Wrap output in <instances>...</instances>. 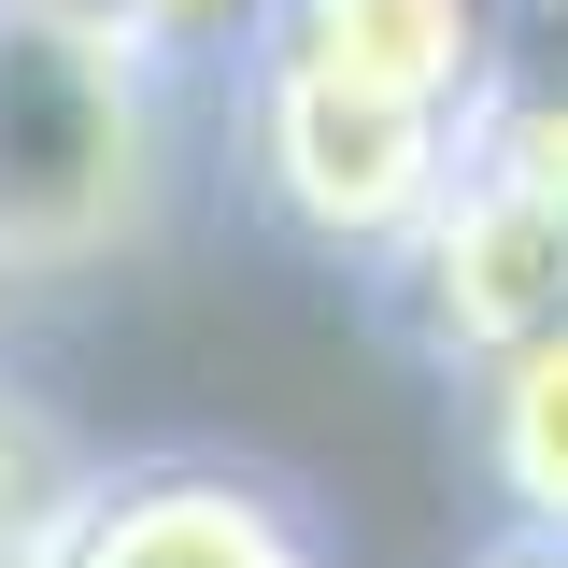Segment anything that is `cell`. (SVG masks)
<instances>
[{"mask_svg":"<svg viewBox=\"0 0 568 568\" xmlns=\"http://www.w3.org/2000/svg\"><path fill=\"white\" fill-rule=\"evenodd\" d=\"M455 200L568 242V0H511V58L455 142Z\"/></svg>","mask_w":568,"mask_h":568,"instance_id":"8992f818","label":"cell"},{"mask_svg":"<svg viewBox=\"0 0 568 568\" xmlns=\"http://www.w3.org/2000/svg\"><path fill=\"white\" fill-rule=\"evenodd\" d=\"M85 440L58 426V398L0 355V568H43V540H58V511L85 497Z\"/></svg>","mask_w":568,"mask_h":568,"instance_id":"52a82bcc","label":"cell"},{"mask_svg":"<svg viewBox=\"0 0 568 568\" xmlns=\"http://www.w3.org/2000/svg\"><path fill=\"white\" fill-rule=\"evenodd\" d=\"M455 398V455L484 497V540H568V327L484 355Z\"/></svg>","mask_w":568,"mask_h":568,"instance_id":"5b68a950","label":"cell"},{"mask_svg":"<svg viewBox=\"0 0 568 568\" xmlns=\"http://www.w3.org/2000/svg\"><path fill=\"white\" fill-rule=\"evenodd\" d=\"M242 58L298 71V85H342L369 114L469 129L497 58H511V0H271V29H256Z\"/></svg>","mask_w":568,"mask_h":568,"instance_id":"277c9868","label":"cell"},{"mask_svg":"<svg viewBox=\"0 0 568 568\" xmlns=\"http://www.w3.org/2000/svg\"><path fill=\"white\" fill-rule=\"evenodd\" d=\"M43 568H355V555L298 469L242 455V440H142V455L85 469Z\"/></svg>","mask_w":568,"mask_h":568,"instance_id":"3957f363","label":"cell"},{"mask_svg":"<svg viewBox=\"0 0 568 568\" xmlns=\"http://www.w3.org/2000/svg\"><path fill=\"white\" fill-rule=\"evenodd\" d=\"M58 14H100V29H129L142 58H156V71H185L200 100L242 71V43L271 29V0H58Z\"/></svg>","mask_w":568,"mask_h":568,"instance_id":"ba28073f","label":"cell"},{"mask_svg":"<svg viewBox=\"0 0 568 568\" xmlns=\"http://www.w3.org/2000/svg\"><path fill=\"white\" fill-rule=\"evenodd\" d=\"M455 568H568V540H469Z\"/></svg>","mask_w":568,"mask_h":568,"instance_id":"9c48e42d","label":"cell"},{"mask_svg":"<svg viewBox=\"0 0 568 568\" xmlns=\"http://www.w3.org/2000/svg\"><path fill=\"white\" fill-rule=\"evenodd\" d=\"M213 142H227V185L242 213L298 242L313 271L384 284L426 242V213L455 200V142L469 129H426V114H369L342 85H298V71H227L213 85Z\"/></svg>","mask_w":568,"mask_h":568,"instance_id":"7a4b0ae2","label":"cell"},{"mask_svg":"<svg viewBox=\"0 0 568 568\" xmlns=\"http://www.w3.org/2000/svg\"><path fill=\"white\" fill-rule=\"evenodd\" d=\"M200 85L156 71L129 29L0 0V298H71L129 271L185 200Z\"/></svg>","mask_w":568,"mask_h":568,"instance_id":"6da1fadb","label":"cell"}]
</instances>
